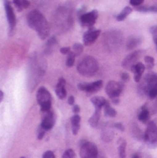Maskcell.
Returning <instances> with one entry per match:
<instances>
[{
	"label": "cell",
	"mask_w": 157,
	"mask_h": 158,
	"mask_svg": "<svg viewBox=\"0 0 157 158\" xmlns=\"http://www.w3.org/2000/svg\"><path fill=\"white\" fill-rule=\"evenodd\" d=\"M46 69V62L40 58L36 53L32 54L29 61V75H28V86L30 91L33 89L40 82L41 78L43 76V73Z\"/></svg>",
	"instance_id": "obj_1"
},
{
	"label": "cell",
	"mask_w": 157,
	"mask_h": 158,
	"mask_svg": "<svg viewBox=\"0 0 157 158\" xmlns=\"http://www.w3.org/2000/svg\"><path fill=\"white\" fill-rule=\"evenodd\" d=\"M27 22L30 28L34 30L42 40H45L50 33V26L44 16L39 10H31L27 15Z\"/></svg>",
	"instance_id": "obj_2"
},
{
	"label": "cell",
	"mask_w": 157,
	"mask_h": 158,
	"mask_svg": "<svg viewBox=\"0 0 157 158\" xmlns=\"http://www.w3.org/2000/svg\"><path fill=\"white\" fill-rule=\"evenodd\" d=\"M124 36L123 33L118 30H109L104 33L103 44L105 48L108 52H117L123 44Z\"/></svg>",
	"instance_id": "obj_3"
},
{
	"label": "cell",
	"mask_w": 157,
	"mask_h": 158,
	"mask_svg": "<svg viewBox=\"0 0 157 158\" xmlns=\"http://www.w3.org/2000/svg\"><path fill=\"white\" fill-rule=\"evenodd\" d=\"M56 23L60 30L68 31L73 23L72 9L68 6H59L56 13Z\"/></svg>",
	"instance_id": "obj_4"
},
{
	"label": "cell",
	"mask_w": 157,
	"mask_h": 158,
	"mask_svg": "<svg viewBox=\"0 0 157 158\" xmlns=\"http://www.w3.org/2000/svg\"><path fill=\"white\" fill-rule=\"evenodd\" d=\"M99 69V64L97 60L92 56H84L77 65V70L83 76H93Z\"/></svg>",
	"instance_id": "obj_5"
},
{
	"label": "cell",
	"mask_w": 157,
	"mask_h": 158,
	"mask_svg": "<svg viewBox=\"0 0 157 158\" xmlns=\"http://www.w3.org/2000/svg\"><path fill=\"white\" fill-rule=\"evenodd\" d=\"M37 103L40 106L41 111L43 113L48 112L51 110L52 106V96L49 91L45 87H40L37 91L36 94Z\"/></svg>",
	"instance_id": "obj_6"
},
{
	"label": "cell",
	"mask_w": 157,
	"mask_h": 158,
	"mask_svg": "<svg viewBox=\"0 0 157 158\" xmlns=\"http://www.w3.org/2000/svg\"><path fill=\"white\" fill-rule=\"evenodd\" d=\"M81 158H97L98 149L95 144L90 142H84L80 149Z\"/></svg>",
	"instance_id": "obj_7"
},
{
	"label": "cell",
	"mask_w": 157,
	"mask_h": 158,
	"mask_svg": "<svg viewBox=\"0 0 157 158\" xmlns=\"http://www.w3.org/2000/svg\"><path fill=\"white\" fill-rule=\"evenodd\" d=\"M123 89H124V84L122 82H118L115 81H109L105 86V92L111 99L118 97L119 94L122 93Z\"/></svg>",
	"instance_id": "obj_8"
},
{
	"label": "cell",
	"mask_w": 157,
	"mask_h": 158,
	"mask_svg": "<svg viewBox=\"0 0 157 158\" xmlns=\"http://www.w3.org/2000/svg\"><path fill=\"white\" fill-rule=\"evenodd\" d=\"M98 18V11L93 10L91 12H86L80 17V22L83 27H93Z\"/></svg>",
	"instance_id": "obj_9"
},
{
	"label": "cell",
	"mask_w": 157,
	"mask_h": 158,
	"mask_svg": "<svg viewBox=\"0 0 157 158\" xmlns=\"http://www.w3.org/2000/svg\"><path fill=\"white\" fill-rule=\"evenodd\" d=\"M142 55H143V51H140V50H138V51H134V52H132V53H130V54H129L125 58H124V60H123V62H122V66H123V68H125V69H131L134 65H136L138 62V60H139V58L142 56Z\"/></svg>",
	"instance_id": "obj_10"
},
{
	"label": "cell",
	"mask_w": 157,
	"mask_h": 158,
	"mask_svg": "<svg viewBox=\"0 0 157 158\" xmlns=\"http://www.w3.org/2000/svg\"><path fill=\"white\" fill-rule=\"evenodd\" d=\"M55 122H56L55 113L51 109L48 112H45L44 113V116H43V120H42V123H41V127L44 131H49V130L53 129V127L55 125Z\"/></svg>",
	"instance_id": "obj_11"
},
{
	"label": "cell",
	"mask_w": 157,
	"mask_h": 158,
	"mask_svg": "<svg viewBox=\"0 0 157 158\" xmlns=\"http://www.w3.org/2000/svg\"><path fill=\"white\" fill-rule=\"evenodd\" d=\"M101 34V30H97L94 29L93 27H91L89 29L88 31H86L83 35V43L85 45H91L93 44L96 39L99 37V35Z\"/></svg>",
	"instance_id": "obj_12"
},
{
	"label": "cell",
	"mask_w": 157,
	"mask_h": 158,
	"mask_svg": "<svg viewBox=\"0 0 157 158\" xmlns=\"http://www.w3.org/2000/svg\"><path fill=\"white\" fill-rule=\"evenodd\" d=\"M144 139L149 143H155L157 141V126L151 121L144 133Z\"/></svg>",
	"instance_id": "obj_13"
},
{
	"label": "cell",
	"mask_w": 157,
	"mask_h": 158,
	"mask_svg": "<svg viewBox=\"0 0 157 158\" xmlns=\"http://www.w3.org/2000/svg\"><path fill=\"white\" fill-rule=\"evenodd\" d=\"M4 6H5V10H6L7 21L9 23L10 29L12 30L15 27V24H16V15H15L14 9H13L12 6H11L10 2L8 0L4 1Z\"/></svg>",
	"instance_id": "obj_14"
},
{
	"label": "cell",
	"mask_w": 157,
	"mask_h": 158,
	"mask_svg": "<svg viewBox=\"0 0 157 158\" xmlns=\"http://www.w3.org/2000/svg\"><path fill=\"white\" fill-rule=\"evenodd\" d=\"M103 85V81H97L92 83H80L79 84V89L81 91H86L88 93H93L98 91Z\"/></svg>",
	"instance_id": "obj_15"
},
{
	"label": "cell",
	"mask_w": 157,
	"mask_h": 158,
	"mask_svg": "<svg viewBox=\"0 0 157 158\" xmlns=\"http://www.w3.org/2000/svg\"><path fill=\"white\" fill-rule=\"evenodd\" d=\"M145 70V66L142 62H138L131 68V71L134 72V80L137 82H140L142 80V76Z\"/></svg>",
	"instance_id": "obj_16"
},
{
	"label": "cell",
	"mask_w": 157,
	"mask_h": 158,
	"mask_svg": "<svg viewBox=\"0 0 157 158\" xmlns=\"http://www.w3.org/2000/svg\"><path fill=\"white\" fill-rule=\"evenodd\" d=\"M56 94L59 99H65L67 96V90H66V81L65 79L61 78L59 79L56 88Z\"/></svg>",
	"instance_id": "obj_17"
},
{
	"label": "cell",
	"mask_w": 157,
	"mask_h": 158,
	"mask_svg": "<svg viewBox=\"0 0 157 158\" xmlns=\"http://www.w3.org/2000/svg\"><path fill=\"white\" fill-rule=\"evenodd\" d=\"M142 42H143V39L141 37H133V36H131L127 41L126 48L129 51L133 50L134 48H136L137 46H139Z\"/></svg>",
	"instance_id": "obj_18"
},
{
	"label": "cell",
	"mask_w": 157,
	"mask_h": 158,
	"mask_svg": "<svg viewBox=\"0 0 157 158\" xmlns=\"http://www.w3.org/2000/svg\"><path fill=\"white\" fill-rule=\"evenodd\" d=\"M138 118L140 119V121H142L143 123H147L150 119V112H149V109L143 106L140 112H139V115H138Z\"/></svg>",
	"instance_id": "obj_19"
},
{
	"label": "cell",
	"mask_w": 157,
	"mask_h": 158,
	"mask_svg": "<svg viewBox=\"0 0 157 158\" xmlns=\"http://www.w3.org/2000/svg\"><path fill=\"white\" fill-rule=\"evenodd\" d=\"M101 109L102 108H95V111H94L93 115L89 119V123L93 128L97 127V125L99 123V120H100V118H101Z\"/></svg>",
	"instance_id": "obj_20"
},
{
	"label": "cell",
	"mask_w": 157,
	"mask_h": 158,
	"mask_svg": "<svg viewBox=\"0 0 157 158\" xmlns=\"http://www.w3.org/2000/svg\"><path fill=\"white\" fill-rule=\"evenodd\" d=\"M80 123H81V117L78 114H75L71 118V127H72V132L74 135H77L79 132Z\"/></svg>",
	"instance_id": "obj_21"
},
{
	"label": "cell",
	"mask_w": 157,
	"mask_h": 158,
	"mask_svg": "<svg viewBox=\"0 0 157 158\" xmlns=\"http://www.w3.org/2000/svg\"><path fill=\"white\" fill-rule=\"evenodd\" d=\"M93 105L94 106L95 108H102L104 107L105 102L107 101L106 99H105L104 97H99V96H94L91 99Z\"/></svg>",
	"instance_id": "obj_22"
},
{
	"label": "cell",
	"mask_w": 157,
	"mask_h": 158,
	"mask_svg": "<svg viewBox=\"0 0 157 158\" xmlns=\"http://www.w3.org/2000/svg\"><path fill=\"white\" fill-rule=\"evenodd\" d=\"M12 1L19 11H22L24 8L29 7L31 4L29 0H12Z\"/></svg>",
	"instance_id": "obj_23"
},
{
	"label": "cell",
	"mask_w": 157,
	"mask_h": 158,
	"mask_svg": "<svg viewBox=\"0 0 157 158\" xmlns=\"http://www.w3.org/2000/svg\"><path fill=\"white\" fill-rule=\"evenodd\" d=\"M131 12H132V8L130 6H125L123 8V10L117 16V20H118V21L124 20Z\"/></svg>",
	"instance_id": "obj_24"
},
{
	"label": "cell",
	"mask_w": 157,
	"mask_h": 158,
	"mask_svg": "<svg viewBox=\"0 0 157 158\" xmlns=\"http://www.w3.org/2000/svg\"><path fill=\"white\" fill-rule=\"evenodd\" d=\"M146 94L150 99H155L157 97V82L155 84L150 85L146 89Z\"/></svg>",
	"instance_id": "obj_25"
},
{
	"label": "cell",
	"mask_w": 157,
	"mask_h": 158,
	"mask_svg": "<svg viewBox=\"0 0 157 158\" xmlns=\"http://www.w3.org/2000/svg\"><path fill=\"white\" fill-rule=\"evenodd\" d=\"M104 109H105V116H107V117L114 118V117L117 115L116 110L110 106V104H109L108 101L105 102V106H104Z\"/></svg>",
	"instance_id": "obj_26"
},
{
	"label": "cell",
	"mask_w": 157,
	"mask_h": 158,
	"mask_svg": "<svg viewBox=\"0 0 157 158\" xmlns=\"http://www.w3.org/2000/svg\"><path fill=\"white\" fill-rule=\"evenodd\" d=\"M57 45V42L56 39L55 37H52L48 40L47 44H46V47H45V52L47 54H50L51 52H53V50L55 49V47Z\"/></svg>",
	"instance_id": "obj_27"
},
{
	"label": "cell",
	"mask_w": 157,
	"mask_h": 158,
	"mask_svg": "<svg viewBox=\"0 0 157 158\" xmlns=\"http://www.w3.org/2000/svg\"><path fill=\"white\" fill-rule=\"evenodd\" d=\"M136 10L140 12H153V13H157V4L153 5V6H141L136 7Z\"/></svg>",
	"instance_id": "obj_28"
},
{
	"label": "cell",
	"mask_w": 157,
	"mask_h": 158,
	"mask_svg": "<svg viewBox=\"0 0 157 158\" xmlns=\"http://www.w3.org/2000/svg\"><path fill=\"white\" fill-rule=\"evenodd\" d=\"M126 146H127L126 142L123 139H121L119 146H118V156L120 158L126 157Z\"/></svg>",
	"instance_id": "obj_29"
},
{
	"label": "cell",
	"mask_w": 157,
	"mask_h": 158,
	"mask_svg": "<svg viewBox=\"0 0 157 158\" xmlns=\"http://www.w3.org/2000/svg\"><path fill=\"white\" fill-rule=\"evenodd\" d=\"M82 52H83V45H82V44H79V43L73 44L71 53H72L75 56H80Z\"/></svg>",
	"instance_id": "obj_30"
},
{
	"label": "cell",
	"mask_w": 157,
	"mask_h": 158,
	"mask_svg": "<svg viewBox=\"0 0 157 158\" xmlns=\"http://www.w3.org/2000/svg\"><path fill=\"white\" fill-rule=\"evenodd\" d=\"M144 60H145V63H146L147 68L149 69H152L154 68V66H155V59H154V57L147 56L144 57Z\"/></svg>",
	"instance_id": "obj_31"
},
{
	"label": "cell",
	"mask_w": 157,
	"mask_h": 158,
	"mask_svg": "<svg viewBox=\"0 0 157 158\" xmlns=\"http://www.w3.org/2000/svg\"><path fill=\"white\" fill-rule=\"evenodd\" d=\"M74 63H75V56L70 52V53L68 54V58H67L66 64H67V66H68V68H70V67H72V66L74 65Z\"/></svg>",
	"instance_id": "obj_32"
},
{
	"label": "cell",
	"mask_w": 157,
	"mask_h": 158,
	"mask_svg": "<svg viewBox=\"0 0 157 158\" xmlns=\"http://www.w3.org/2000/svg\"><path fill=\"white\" fill-rule=\"evenodd\" d=\"M62 158H76V155H75V153H74L73 150L68 149V150L64 153Z\"/></svg>",
	"instance_id": "obj_33"
},
{
	"label": "cell",
	"mask_w": 157,
	"mask_h": 158,
	"mask_svg": "<svg viewBox=\"0 0 157 158\" xmlns=\"http://www.w3.org/2000/svg\"><path fill=\"white\" fill-rule=\"evenodd\" d=\"M143 2H144V0H130V5L133 6H136V7L141 6Z\"/></svg>",
	"instance_id": "obj_34"
},
{
	"label": "cell",
	"mask_w": 157,
	"mask_h": 158,
	"mask_svg": "<svg viewBox=\"0 0 157 158\" xmlns=\"http://www.w3.org/2000/svg\"><path fill=\"white\" fill-rule=\"evenodd\" d=\"M43 158H56V156H55V154L52 151H46L43 155Z\"/></svg>",
	"instance_id": "obj_35"
},
{
	"label": "cell",
	"mask_w": 157,
	"mask_h": 158,
	"mask_svg": "<svg viewBox=\"0 0 157 158\" xmlns=\"http://www.w3.org/2000/svg\"><path fill=\"white\" fill-rule=\"evenodd\" d=\"M71 52V48L70 47H62L61 49H60V53L61 54H63V55H68L69 53Z\"/></svg>",
	"instance_id": "obj_36"
},
{
	"label": "cell",
	"mask_w": 157,
	"mask_h": 158,
	"mask_svg": "<svg viewBox=\"0 0 157 158\" xmlns=\"http://www.w3.org/2000/svg\"><path fill=\"white\" fill-rule=\"evenodd\" d=\"M45 131H44V130L40 126V129H39V131H38V139H39V140H42V139H43V137L44 136Z\"/></svg>",
	"instance_id": "obj_37"
},
{
	"label": "cell",
	"mask_w": 157,
	"mask_h": 158,
	"mask_svg": "<svg viewBox=\"0 0 157 158\" xmlns=\"http://www.w3.org/2000/svg\"><path fill=\"white\" fill-rule=\"evenodd\" d=\"M121 80L122 81H128L130 80V76L128 73H121Z\"/></svg>",
	"instance_id": "obj_38"
},
{
	"label": "cell",
	"mask_w": 157,
	"mask_h": 158,
	"mask_svg": "<svg viewBox=\"0 0 157 158\" xmlns=\"http://www.w3.org/2000/svg\"><path fill=\"white\" fill-rule=\"evenodd\" d=\"M115 128H117V129H118V130H120L121 131H124V127H123V125L121 124V123H115Z\"/></svg>",
	"instance_id": "obj_39"
},
{
	"label": "cell",
	"mask_w": 157,
	"mask_h": 158,
	"mask_svg": "<svg viewBox=\"0 0 157 158\" xmlns=\"http://www.w3.org/2000/svg\"><path fill=\"white\" fill-rule=\"evenodd\" d=\"M68 103L70 106H73V105H74V103H75V99H74V97H73V96H69V97H68Z\"/></svg>",
	"instance_id": "obj_40"
},
{
	"label": "cell",
	"mask_w": 157,
	"mask_h": 158,
	"mask_svg": "<svg viewBox=\"0 0 157 158\" xmlns=\"http://www.w3.org/2000/svg\"><path fill=\"white\" fill-rule=\"evenodd\" d=\"M80 111H81V108H80V106H77V105H75V106H73V112H74L75 114H78Z\"/></svg>",
	"instance_id": "obj_41"
},
{
	"label": "cell",
	"mask_w": 157,
	"mask_h": 158,
	"mask_svg": "<svg viewBox=\"0 0 157 158\" xmlns=\"http://www.w3.org/2000/svg\"><path fill=\"white\" fill-rule=\"evenodd\" d=\"M112 102H113V104H115V105L119 104V99H118V97H117V98H113V99H112Z\"/></svg>",
	"instance_id": "obj_42"
},
{
	"label": "cell",
	"mask_w": 157,
	"mask_h": 158,
	"mask_svg": "<svg viewBox=\"0 0 157 158\" xmlns=\"http://www.w3.org/2000/svg\"><path fill=\"white\" fill-rule=\"evenodd\" d=\"M3 97H4V94H3L2 91H0V103H1V101L3 100Z\"/></svg>",
	"instance_id": "obj_43"
},
{
	"label": "cell",
	"mask_w": 157,
	"mask_h": 158,
	"mask_svg": "<svg viewBox=\"0 0 157 158\" xmlns=\"http://www.w3.org/2000/svg\"><path fill=\"white\" fill-rule=\"evenodd\" d=\"M132 158H140V157H139V156H138L137 155H134V156H132Z\"/></svg>",
	"instance_id": "obj_44"
},
{
	"label": "cell",
	"mask_w": 157,
	"mask_h": 158,
	"mask_svg": "<svg viewBox=\"0 0 157 158\" xmlns=\"http://www.w3.org/2000/svg\"><path fill=\"white\" fill-rule=\"evenodd\" d=\"M20 158H25V157H20Z\"/></svg>",
	"instance_id": "obj_45"
},
{
	"label": "cell",
	"mask_w": 157,
	"mask_h": 158,
	"mask_svg": "<svg viewBox=\"0 0 157 158\" xmlns=\"http://www.w3.org/2000/svg\"><path fill=\"white\" fill-rule=\"evenodd\" d=\"M156 48H157V45H156Z\"/></svg>",
	"instance_id": "obj_46"
}]
</instances>
